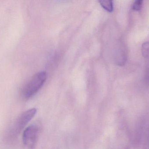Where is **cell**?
Segmentation results:
<instances>
[{
  "instance_id": "6da1fadb",
  "label": "cell",
  "mask_w": 149,
  "mask_h": 149,
  "mask_svg": "<svg viewBox=\"0 0 149 149\" xmlns=\"http://www.w3.org/2000/svg\"><path fill=\"white\" fill-rule=\"evenodd\" d=\"M46 79V74L45 72H40L34 75L23 90L24 98L29 99L34 96L42 86Z\"/></svg>"
},
{
  "instance_id": "7a4b0ae2",
  "label": "cell",
  "mask_w": 149,
  "mask_h": 149,
  "mask_svg": "<svg viewBox=\"0 0 149 149\" xmlns=\"http://www.w3.org/2000/svg\"><path fill=\"white\" fill-rule=\"evenodd\" d=\"M36 108H33L24 112L17 119L12 129V133L18 134L32 120L36 113Z\"/></svg>"
},
{
  "instance_id": "3957f363",
  "label": "cell",
  "mask_w": 149,
  "mask_h": 149,
  "mask_svg": "<svg viewBox=\"0 0 149 149\" xmlns=\"http://www.w3.org/2000/svg\"><path fill=\"white\" fill-rule=\"evenodd\" d=\"M39 128L36 125H31L27 127L23 134V142L24 145L32 148L35 146L38 137Z\"/></svg>"
},
{
  "instance_id": "277c9868",
  "label": "cell",
  "mask_w": 149,
  "mask_h": 149,
  "mask_svg": "<svg viewBox=\"0 0 149 149\" xmlns=\"http://www.w3.org/2000/svg\"><path fill=\"white\" fill-rule=\"evenodd\" d=\"M101 5L106 10L109 12H112L113 9V2L108 0H102L100 1Z\"/></svg>"
},
{
  "instance_id": "5b68a950",
  "label": "cell",
  "mask_w": 149,
  "mask_h": 149,
  "mask_svg": "<svg viewBox=\"0 0 149 149\" xmlns=\"http://www.w3.org/2000/svg\"><path fill=\"white\" fill-rule=\"evenodd\" d=\"M142 55L145 57H149V42H146L142 45Z\"/></svg>"
},
{
  "instance_id": "8992f818",
  "label": "cell",
  "mask_w": 149,
  "mask_h": 149,
  "mask_svg": "<svg viewBox=\"0 0 149 149\" xmlns=\"http://www.w3.org/2000/svg\"><path fill=\"white\" fill-rule=\"evenodd\" d=\"M142 4L143 1H139V0L135 1L132 5V9L136 11H139L141 9Z\"/></svg>"
}]
</instances>
